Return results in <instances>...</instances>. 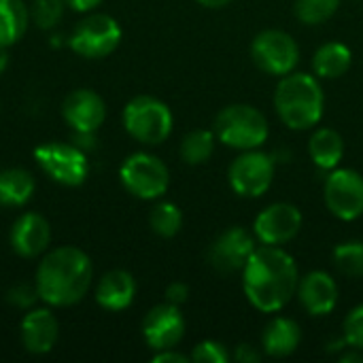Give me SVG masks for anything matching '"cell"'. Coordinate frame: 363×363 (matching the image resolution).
I'll return each mask as SVG.
<instances>
[{
    "label": "cell",
    "instance_id": "cell-1",
    "mask_svg": "<svg viewBox=\"0 0 363 363\" xmlns=\"http://www.w3.org/2000/svg\"><path fill=\"white\" fill-rule=\"evenodd\" d=\"M300 272L296 259L283 249L262 245L242 268V289L249 304L262 313L283 311L296 296Z\"/></svg>",
    "mask_w": 363,
    "mask_h": 363
},
{
    "label": "cell",
    "instance_id": "cell-2",
    "mask_svg": "<svg viewBox=\"0 0 363 363\" xmlns=\"http://www.w3.org/2000/svg\"><path fill=\"white\" fill-rule=\"evenodd\" d=\"M94 279L89 255L79 247H57L47 251L36 268L34 287L43 304L51 308H66L79 304Z\"/></svg>",
    "mask_w": 363,
    "mask_h": 363
},
{
    "label": "cell",
    "instance_id": "cell-3",
    "mask_svg": "<svg viewBox=\"0 0 363 363\" xmlns=\"http://www.w3.org/2000/svg\"><path fill=\"white\" fill-rule=\"evenodd\" d=\"M274 108L289 130L315 128L325 108V96L319 79L308 72H289L281 77L274 89Z\"/></svg>",
    "mask_w": 363,
    "mask_h": 363
},
{
    "label": "cell",
    "instance_id": "cell-4",
    "mask_svg": "<svg viewBox=\"0 0 363 363\" xmlns=\"http://www.w3.org/2000/svg\"><path fill=\"white\" fill-rule=\"evenodd\" d=\"M213 132L219 143L238 151L259 149L270 136L268 119L251 104H230L221 108L215 117Z\"/></svg>",
    "mask_w": 363,
    "mask_h": 363
},
{
    "label": "cell",
    "instance_id": "cell-5",
    "mask_svg": "<svg viewBox=\"0 0 363 363\" xmlns=\"http://www.w3.org/2000/svg\"><path fill=\"white\" fill-rule=\"evenodd\" d=\"M172 111L153 96H136L123 108V128L140 145H162L172 134Z\"/></svg>",
    "mask_w": 363,
    "mask_h": 363
},
{
    "label": "cell",
    "instance_id": "cell-6",
    "mask_svg": "<svg viewBox=\"0 0 363 363\" xmlns=\"http://www.w3.org/2000/svg\"><path fill=\"white\" fill-rule=\"evenodd\" d=\"M121 26L106 13H89L72 28L68 47L85 60H102L121 43Z\"/></svg>",
    "mask_w": 363,
    "mask_h": 363
},
{
    "label": "cell",
    "instance_id": "cell-7",
    "mask_svg": "<svg viewBox=\"0 0 363 363\" xmlns=\"http://www.w3.org/2000/svg\"><path fill=\"white\" fill-rule=\"evenodd\" d=\"M34 162L51 181L64 187H79L89 174L87 153L74 143H43L34 149Z\"/></svg>",
    "mask_w": 363,
    "mask_h": 363
},
{
    "label": "cell",
    "instance_id": "cell-8",
    "mask_svg": "<svg viewBox=\"0 0 363 363\" xmlns=\"http://www.w3.org/2000/svg\"><path fill=\"white\" fill-rule=\"evenodd\" d=\"M119 181L128 194L138 200H157L170 187L168 166L153 153H132L119 168Z\"/></svg>",
    "mask_w": 363,
    "mask_h": 363
},
{
    "label": "cell",
    "instance_id": "cell-9",
    "mask_svg": "<svg viewBox=\"0 0 363 363\" xmlns=\"http://www.w3.org/2000/svg\"><path fill=\"white\" fill-rule=\"evenodd\" d=\"M277 172V160L259 149H249L242 151L234 162L230 164L228 170V181L232 189L242 196V198H259L264 196Z\"/></svg>",
    "mask_w": 363,
    "mask_h": 363
},
{
    "label": "cell",
    "instance_id": "cell-10",
    "mask_svg": "<svg viewBox=\"0 0 363 363\" xmlns=\"http://www.w3.org/2000/svg\"><path fill=\"white\" fill-rule=\"evenodd\" d=\"M251 57L259 70L272 77H285L300 62V47L291 34L283 30H264L251 43Z\"/></svg>",
    "mask_w": 363,
    "mask_h": 363
},
{
    "label": "cell",
    "instance_id": "cell-11",
    "mask_svg": "<svg viewBox=\"0 0 363 363\" xmlns=\"http://www.w3.org/2000/svg\"><path fill=\"white\" fill-rule=\"evenodd\" d=\"M328 211L340 221H355L363 215V177L351 168L330 170L323 183Z\"/></svg>",
    "mask_w": 363,
    "mask_h": 363
},
{
    "label": "cell",
    "instance_id": "cell-12",
    "mask_svg": "<svg viewBox=\"0 0 363 363\" xmlns=\"http://www.w3.org/2000/svg\"><path fill=\"white\" fill-rule=\"evenodd\" d=\"M302 213L289 202H274L266 206L253 221V234L262 245L283 247L291 242L302 230Z\"/></svg>",
    "mask_w": 363,
    "mask_h": 363
},
{
    "label": "cell",
    "instance_id": "cell-13",
    "mask_svg": "<svg viewBox=\"0 0 363 363\" xmlns=\"http://www.w3.org/2000/svg\"><path fill=\"white\" fill-rule=\"evenodd\" d=\"M255 240V234L247 232L245 228H228L213 240L208 249V264L221 274L242 272L253 251L257 249Z\"/></svg>",
    "mask_w": 363,
    "mask_h": 363
},
{
    "label": "cell",
    "instance_id": "cell-14",
    "mask_svg": "<svg viewBox=\"0 0 363 363\" xmlns=\"http://www.w3.org/2000/svg\"><path fill=\"white\" fill-rule=\"evenodd\" d=\"M185 336V319L179 306L164 302L153 306L143 319V338L149 349H174Z\"/></svg>",
    "mask_w": 363,
    "mask_h": 363
},
{
    "label": "cell",
    "instance_id": "cell-15",
    "mask_svg": "<svg viewBox=\"0 0 363 363\" xmlns=\"http://www.w3.org/2000/svg\"><path fill=\"white\" fill-rule=\"evenodd\" d=\"M9 242L11 249L23 259L43 257L51 245V225L38 213H23L11 225Z\"/></svg>",
    "mask_w": 363,
    "mask_h": 363
},
{
    "label": "cell",
    "instance_id": "cell-16",
    "mask_svg": "<svg viewBox=\"0 0 363 363\" xmlns=\"http://www.w3.org/2000/svg\"><path fill=\"white\" fill-rule=\"evenodd\" d=\"M62 117L74 132H98L106 119V104L94 89H74L62 102Z\"/></svg>",
    "mask_w": 363,
    "mask_h": 363
},
{
    "label": "cell",
    "instance_id": "cell-17",
    "mask_svg": "<svg viewBox=\"0 0 363 363\" xmlns=\"http://www.w3.org/2000/svg\"><path fill=\"white\" fill-rule=\"evenodd\" d=\"M21 345L32 355H47L60 338V323L49 308H30L19 325Z\"/></svg>",
    "mask_w": 363,
    "mask_h": 363
},
{
    "label": "cell",
    "instance_id": "cell-18",
    "mask_svg": "<svg viewBox=\"0 0 363 363\" xmlns=\"http://www.w3.org/2000/svg\"><path fill=\"white\" fill-rule=\"evenodd\" d=\"M296 296L308 315L325 317V315L334 313V308L338 304V285L328 272L313 270L300 279Z\"/></svg>",
    "mask_w": 363,
    "mask_h": 363
},
{
    "label": "cell",
    "instance_id": "cell-19",
    "mask_svg": "<svg viewBox=\"0 0 363 363\" xmlns=\"http://www.w3.org/2000/svg\"><path fill=\"white\" fill-rule=\"evenodd\" d=\"M136 298V281L128 270L106 272L96 287V302L108 313H121L130 308Z\"/></svg>",
    "mask_w": 363,
    "mask_h": 363
},
{
    "label": "cell",
    "instance_id": "cell-20",
    "mask_svg": "<svg viewBox=\"0 0 363 363\" xmlns=\"http://www.w3.org/2000/svg\"><path fill=\"white\" fill-rule=\"evenodd\" d=\"M300 340H302L300 325L289 317H277L266 325L262 334V351L268 357L283 359L298 351Z\"/></svg>",
    "mask_w": 363,
    "mask_h": 363
},
{
    "label": "cell",
    "instance_id": "cell-21",
    "mask_svg": "<svg viewBox=\"0 0 363 363\" xmlns=\"http://www.w3.org/2000/svg\"><path fill=\"white\" fill-rule=\"evenodd\" d=\"M308 153L317 168L334 170L345 157V138L334 128H319L308 140Z\"/></svg>",
    "mask_w": 363,
    "mask_h": 363
},
{
    "label": "cell",
    "instance_id": "cell-22",
    "mask_svg": "<svg viewBox=\"0 0 363 363\" xmlns=\"http://www.w3.org/2000/svg\"><path fill=\"white\" fill-rule=\"evenodd\" d=\"M34 177L26 168H6L0 172V206L21 208L34 196Z\"/></svg>",
    "mask_w": 363,
    "mask_h": 363
},
{
    "label": "cell",
    "instance_id": "cell-23",
    "mask_svg": "<svg viewBox=\"0 0 363 363\" xmlns=\"http://www.w3.org/2000/svg\"><path fill=\"white\" fill-rule=\"evenodd\" d=\"M353 53L345 43H323L313 55V70L319 79H340L351 68Z\"/></svg>",
    "mask_w": 363,
    "mask_h": 363
},
{
    "label": "cell",
    "instance_id": "cell-24",
    "mask_svg": "<svg viewBox=\"0 0 363 363\" xmlns=\"http://www.w3.org/2000/svg\"><path fill=\"white\" fill-rule=\"evenodd\" d=\"M30 6L23 0H0V47H11L30 26Z\"/></svg>",
    "mask_w": 363,
    "mask_h": 363
},
{
    "label": "cell",
    "instance_id": "cell-25",
    "mask_svg": "<svg viewBox=\"0 0 363 363\" xmlns=\"http://www.w3.org/2000/svg\"><path fill=\"white\" fill-rule=\"evenodd\" d=\"M215 132L213 130H194L181 140V160L189 166L206 164L215 151Z\"/></svg>",
    "mask_w": 363,
    "mask_h": 363
},
{
    "label": "cell",
    "instance_id": "cell-26",
    "mask_svg": "<svg viewBox=\"0 0 363 363\" xmlns=\"http://www.w3.org/2000/svg\"><path fill=\"white\" fill-rule=\"evenodd\" d=\"M149 225L160 238H174L183 228V213L172 202H157L151 208Z\"/></svg>",
    "mask_w": 363,
    "mask_h": 363
},
{
    "label": "cell",
    "instance_id": "cell-27",
    "mask_svg": "<svg viewBox=\"0 0 363 363\" xmlns=\"http://www.w3.org/2000/svg\"><path fill=\"white\" fill-rule=\"evenodd\" d=\"M342 0H296L294 13L306 26H319L334 17Z\"/></svg>",
    "mask_w": 363,
    "mask_h": 363
},
{
    "label": "cell",
    "instance_id": "cell-28",
    "mask_svg": "<svg viewBox=\"0 0 363 363\" xmlns=\"http://www.w3.org/2000/svg\"><path fill=\"white\" fill-rule=\"evenodd\" d=\"M334 266L345 277H363V242L362 240H349L340 242L334 249Z\"/></svg>",
    "mask_w": 363,
    "mask_h": 363
},
{
    "label": "cell",
    "instance_id": "cell-29",
    "mask_svg": "<svg viewBox=\"0 0 363 363\" xmlns=\"http://www.w3.org/2000/svg\"><path fill=\"white\" fill-rule=\"evenodd\" d=\"M64 0H34L30 6V17L40 30H53L64 17Z\"/></svg>",
    "mask_w": 363,
    "mask_h": 363
},
{
    "label": "cell",
    "instance_id": "cell-30",
    "mask_svg": "<svg viewBox=\"0 0 363 363\" xmlns=\"http://www.w3.org/2000/svg\"><path fill=\"white\" fill-rule=\"evenodd\" d=\"M189 357L196 363H228L232 359L228 347H223L217 340H204V342L196 345Z\"/></svg>",
    "mask_w": 363,
    "mask_h": 363
},
{
    "label": "cell",
    "instance_id": "cell-31",
    "mask_svg": "<svg viewBox=\"0 0 363 363\" xmlns=\"http://www.w3.org/2000/svg\"><path fill=\"white\" fill-rule=\"evenodd\" d=\"M342 336L347 338L349 347L363 351V304L355 306L345 319Z\"/></svg>",
    "mask_w": 363,
    "mask_h": 363
},
{
    "label": "cell",
    "instance_id": "cell-32",
    "mask_svg": "<svg viewBox=\"0 0 363 363\" xmlns=\"http://www.w3.org/2000/svg\"><path fill=\"white\" fill-rule=\"evenodd\" d=\"M6 300H9L13 306L21 308V311H30V308L36 304V300H40V298H38V291H36L34 285H30V283H19V285H15V287L9 289Z\"/></svg>",
    "mask_w": 363,
    "mask_h": 363
},
{
    "label": "cell",
    "instance_id": "cell-33",
    "mask_svg": "<svg viewBox=\"0 0 363 363\" xmlns=\"http://www.w3.org/2000/svg\"><path fill=\"white\" fill-rule=\"evenodd\" d=\"M187 298H189V287L185 283L174 281V283H170L166 287V302H170L174 306H181V304L187 302Z\"/></svg>",
    "mask_w": 363,
    "mask_h": 363
},
{
    "label": "cell",
    "instance_id": "cell-34",
    "mask_svg": "<svg viewBox=\"0 0 363 363\" xmlns=\"http://www.w3.org/2000/svg\"><path fill=\"white\" fill-rule=\"evenodd\" d=\"M232 357L238 363H257L262 359V353L253 345H238Z\"/></svg>",
    "mask_w": 363,
    "mask_h": 363
},
{
    "label": "cell",
    "instance_id": "cell-35",
    "mask_svg": "<svg viewBox=\"0 0 363 363\" xmlns=\"http://www.w3.org/2000/svg\"><path fill=\"white\" fill-rule=\"evenodd\" d=\"M153 363H187L191 362V357L189 355H183V353H179L177 351V347L174 349H164V351H155V355H153Z\"/></svg>",
    "mask_w": 363,
    "mask_h": 363
},
{
    "label": "cell",
    "instance_id": "cell-36",
    "mask_svg": "<svg viewBox=\"0 0 363 363\" xmlns=\"http://www.w3.org/2000/svg\"><path fill=\"white\" fill-rule=\"evenodd\" d=\"M66 6H70L77 13H91L102 0H64Z\"/></svg>",
    "mask_w": 363,
    "mask_h": 363
},
{
    "label": "cell",
    "instance_id": "cell-37",
    "mask_svg": "<svg viewBox=\"0 0 363 363\" xmlns=\"http://www.w3.org/2000/svg\"><path fill=\"white\" fill-rule=\"evenodd\" d=\"M351 362L363 363V351H359V349H353V347H347V353H342V355H340V363H351Z\"/></svg>",
    "mask_w": 363,
    "mask_h": 363
},
{
    "label": "cell",
    "instance_id": "cell-38",
    "mask_svg": "<svg viewBox=\"0 0 363 363\" xmlns=\"http://www.w3.org/2000/svg\"><path fill=\"white\" fill-rule=\"evenodd\" d=\"M232 0H198V4H202V6H206V9H223V6H228Z\"/></svg>",
    "mask_w": 363,
    "mask_h": 363
},
{
    "label": "cell",
    "instance_id": "cell-39",
    "mask_svg": "<svg viewBox=\"0 0 363 363\" xmlns=\"http://www.w3.org/2000/svg\"><path fill=\"white\" fill-rule=\"evenodd\" d=\"M9 66V53H6V47H0V74L6 70Z\"/></svg>",
    "mask_w": 363,
    "mask_h": 363
}]
</instances>
